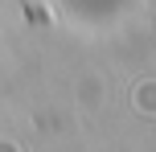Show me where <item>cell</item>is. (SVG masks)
<instances>
[{
    "label": "cell",
    "instance_id": "cell-1",
    "mask_svg": "<svg viewBox=\"0 0 156 152\" xmlns=\"http://www.w3.org/2000/svg\"><path fill=\"white\" fill-rule=\"evenodd\" d=\"M0 152H12V148H0Z\"/></svg>",
    "mask_w": 156,
    "mask_h": 152
}]
</instances>
